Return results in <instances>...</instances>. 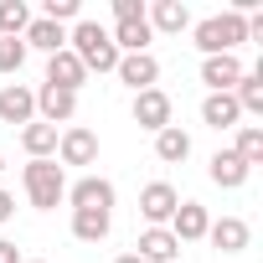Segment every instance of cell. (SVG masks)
<instances>
[{"instance_id":"obj_1","label":"cell","mask_w":263,"mask_h":263,"mask_svg":"<svg viewBox=\"0 0 263 263\" xmlns=\"http://www.w3.org/2000/svg\"><path fill=\"white\" fill-rule=\"evenodd\" d=\"M67 52H72L88 72H114V67H119V47H114V36H108L98 21H78V26L67 31Z\"/></svg>"},{"instance_id":"obj_2","label":"cell","mask_w":263,"mask_h":263,"mask_svg":"<svg viewBox=\"0 0 263 263\" xmlns=\"http://www.w3.org/2000/svg\"><path fill=\"white\" fill-rule=\"evenodd\" d=\"M237 42H248V16L222 11V16L196 21V47H201L206 57H237Z\"/></svg>"},{"instance_id":"obj_3","label":"cell","mask_w":263,"mask_h":263,"mask_svg":"<svg viewBox=\"0 0 263 263\" xmlns=\"http://www.w3.org/2000/svg\"><path fill=\"white\" fill-rule=\"evenodd\" d=\"M21 186H26V196H31L36 212H52L67 196V171L57 160H31V165H21Z\"/></svg>"},{"instance_id":"obj_4","label":"cell","mask_w":263,"mask_h":263,"mask_svg":"<svg viewBox=\"0 0 263 263\" xmlns=\"http://www.w3.org/2000/svg\"><path fill=\"white\" fill-rule=\"evenodd\" d=\"M93 160H98V135L83 124H67L57 135V165L67 171V165H93Z\"/></svg>"},{"instance_id":"obj_5","label":"cell","mask_w":263,"mask_h":263,"mask_svg":"<svg viewBox=\"0 0 263 263\" xmlns=\"http://www.w3.org/2000/svg\"><path fill=\"white\" fill-rule=\"evenodd\" d=\"M67 201H72V212H114V181L83 176L67 186Z\"/></svg>"},{"instance_id":"obj_6","label":"cell","mask_w":263,"mask_h":263,"mask_svg":"<svg viewBox=\"0 0 263 263\" xmlns=\"http://www.w3.org/2000/svg\"><path fill=\"white\" fill-rule=\"evenodd\" d=\"M176 206H181V196H176L171 181H150V186L140 191V217H145L150 227H165V222L176 217Z\"/></svg>"},{"instance_id":"obj_7","label":"cell","mask_w":263,"mask_h":263,"mask_svg":"<svg viewBox=\"0 0 263 263\" xmlns=\"http://www.w3.org/2000/svg\"><path fill=\"white\" fill-rule=\"evenodd\" d=\"M135 124L150 129V135H160V129L171 124V93H165V88H145V93H135Z\"/></svg>"},{"instance_id":"obj_8","label":"cell","mask_w":263,"mask_h":263,"mask_svg":"<svg viewBox=\"0 0 263 263\" xmlns=\"http://www.w3.org/2000/svg\"><path fill=\"white\" fill-rule=\"evenodd\" d=\"M36 119V93L26 88V83H6L0 88V124H31Z\"/></svg>"},{"instance_id":"obj_9","label":"cell","mask_w":263,"mask_h":263,"mask_svg":"<svg viewBox=\"0 0 263 263\" xmlns=\"http://www.w3.org/2000/svg\"><path fill=\"white\" fill-rule=\"evenodd\" d=\"M36 114H42V124H72V114H78V93H62V88H52V83H42L36 88Z\"/></svg>"},{"instance_id":"obj_10","label":"cell","mask_w":263,"mask_h":263,"mask_svg":"<svg viewBox=\"0 0 263 263\" xmlns=\"http://www.w3.org/2000/svg\"><path fill=\"white\" fill-rule=\"evenodd\" d=\"M165 227H171V237H176V242H201V237H206V227H212V217H206V206H201V201H181V206H176V217H171Z\"/></svg>"},{"instance_id":"obj_11","label":"cell","mask_w":263,"mask_h":263,"mask_svg":"<svg viewBox=\"0 0 263 263\" xmlns=\"http://www.w3.org/2000/svg\"><path fill=\"white\" fill-rule=\"evenodd\" d=\"M47 83H52V88H62V93H78V88L88 83V67L62 47V52H52V57H47Z\"/></svg>"},{"instance_id":"obj_12","label":"cell","mask_w":263,"mask_h":263,"mask_svg":"<svg viewBox=\"0 0 263 263\" xmlns=\"http://www.w3.org/2000/svg\"><path fill=\"white\" fill-rule=\"evenodd\" d=\"M119 83H129L135 93H145V88H155L160 83V62L150 57V52H135V57H119Z\"/></svg>"},{"instance_id":"obj_13","label":"cell","mask_w":263,"mask_h":263,"mask_svg":"<svg viewBox=\"0 0 263 263\" xmlns=\"http://www.w3.org/2000/svg\"><path fill=\"white\" fill-rule=\"evenodd\" d=\"M150 31H165V36H181L191 26V11H186V0H155V6L145 11Z\"/></svg>"},{"instance_id":"obj_14","label":"cell","mask_w":263,"mask_h":263,"mask_svg":"<svg viewBox=\"0 0 263 263\" xmlns=\"http://www.w3.org/2000/svg\"><path fill=\"white\" fill-rule=\"evenodd\" d=\"M237 119H242V108H237L232 93H206V98H201V124H206V129L222 135V129H237Z\"/></svg>"},{"instance_id":"obj_15","label":"cell","mask_w":263,"mask_h":263,"mask_svg":"<svg viewBox=\"0 0 263 263\" xmlns=\"http://www.w3.org/2000/svg\"><path fill=\"white\" fill-rule=\"evenodd\" d=\"M135 253H140L145 263H176L181 242L171 237V227H145V232H140V242H135Z\"/></svg>"},{"instance_id":"obj_16","label":"cell","mask_w":263,"mask_h":263,"mask_svg":"<svg viewBox=\"0 0 263 263\" xmlns=\"http://www.w3.org/2000/svg\"><path fill=\"white\" fill-rule=\"evenodd\" d=\"M206 237H212V248H217V253H242V248L253 242V232H248V222H242V217H222V222H212V227H206Z\"/></svg>"},{"instance_id":"obj_17","label":"cell","mask_w":263,"mask_h":263,"mask_svg":"<svg viewBox=\"0 0 263 263\" xmlns=\"http://www.w3.org/2000/svg\"><path fill=\"white\" fill-rule=\"evenodd\" d=\"M21 42H26V52L36 47V52H47V57H52V52H62V47H67V31H62L57 21H47V16H31V26H26V36H21Z\"/></svg>"},{"instance_id":"obj_18","label":"cell","mask_w":263,"mask_h":263,"mask_svg":"<svg viewBox=\"0 0 263 263\" xmlns=\"http://www.w3.org/2000/svg\"><path fill=\"white\" fill-rule=\"evenodd\" d=\"M237 78H242V62H237V57H206V62H201V83H206L212 93H232Z\"/></svg>"},{"instance_id":"obj_19","label":"cell","mask_w":263,"mask_h":263,"mask_svg":"<svg viewBox=\"0 0 263 263\" xmlns=\"http://www.w3.org/2000/svg\"><path fill=\"white\" fill-rule=\"evenodd\" d=\"M57 135H62V129H52V124L31 119V124L21 129V150H26L31 160H52V155H57Z\"/></svg>"},{"instance_id":"obj_20","label":"cell","mask_w":263,"mask_h":263,"mask_svg":"<svg viewBox=\"0 0 263 263\" xmlns=\"http://www.w3.org/2000/svg\"><path fill=\"white\" fill-rule=\"evenodd\" d=\"M248 176H253V171H248V165H242L232 150H217V155H212V181H217L222 191H237V186H248Z\"/></svg>"},{"instance_id":"obj_21","label":"cell","mask_w":263,"mask_h":263,"mask_svg":"<svg viewBox=\"0 0 263 263\" xmlns=\"http://www.w3.org/2000/svg\"><path fill=\"white\" fill-rule=\"evenodd\" d=\"M155 155H160L165 165H181V160L191 155V135H186L181 124H165L160 135H155Z\"/></svg>"},{"instance_id":"obj_22","label":"cell","mask_w":263,"mask_h":263,"mask_svg":"<svg viewBox=\"0 0 263 263\" xmlns=\"http://www.w3.org/2000/svg\"><path fill=\"white\" fill-rule=\"evenodd\" d=\"M232 98H237V108H242V114H258V119H263V62H258L253 72H242V78H237Z\"/></svg>"},{"instance_id":"obj_23","label":"cell","mask_w":263,"mask_h":263,"mask_svg":"<svg viewBox=\"0 0 263 263\" xmlns=\"http://www.w3.org/2000/svg\"><path fill=\"white\" fill-rule=\"evenodd\" d=\"M114 227V212H72V237L78 242H103Z\"/></svg>"},{"instance_id":"obj_24","label":"cell","mask_w":263,"mask_h":263,"mask_svg":"<svg viewBox=\"0 0 263 263\" xmlns=\"http://www.w3.org/2000/svg\"><path fill=\"white\" fill-rule=\"evenodd\" d=\"M232 155L253 171V165H263V129L258 124H237V145H232Z\"/></svg>"},{"instance_id":"obj_25","label":"cell","mask_w":263,"mask_h":263,"mask_svg":"<svg viewBox=\"0 0 263 263\" xmlns=\"http://www.w3.org/2000/svg\"><path fill=\"white\" fill-rule=\"evenodd\" d=\"M26 26H31L26 0H0V36H26Z\"/></svg>"},{"instance_id":"obj_26","label":"cell","mask_w":263,"mask_h":263,"mask_svg":"<svg viewBox=\"0 0 263 263\" xmlns=\"http://www.w3.org/2000/svg\"><path fill=\"white\" fill-rule=\"evenodd\" d=\"M21 67H26V42L21 36H0V72L16 78Z\"/></svg>"},{"instance_id":"obj_27","label":"cell","mask_w":263,"mask_h":263,"mask_svg":"<svg viewBox=\"0 0 263 263\" xmlns=\"http://www.w3.org/2000/svg\"><path fill=\"white\" fill-rule=\"evenodd\" d=\"M78 11H83V6H78V0H47V11H42V16L62 26V21H78Z\"/></svg>"},{"instance_id":"obj_28","label":"cell","mask_w":263,"mask_h":263,"mask_svg":"<svg viewBox=\"0 0 263 263\" xmlns=\"http://www.w3.org/2000/svg\"><path fill=\"white\" fill-rule=\"evenodd\" d=\"M114 21H145V0H114Z\"/></svg>"},{"instance_id":"obj_29","label":"cell","mask_w":263,"mask_h":263,"mask_svg":"<svg viewBox=\"0 0 263 263\" xmlns=\"http://www.w3.org/2000/svg\"><path fill=\"white\" fill-rule=\"evenodd\" d=\"M11 217H16V196H11V191H6V186H0V227H6V222H11Z\"/></svg>"},{"instance_id":"obj_30","label":"cell","mask_w":263,"mask_h":263,"mask_svg":"<svg viewBox=\"0 0 263 263\" xmlns=\"http://www.w3.org/2000/svg\"><path fill=\"white\" fill-rule=\"evenodd\" d=\"M0 263H21V253H16V242H6V237H0Z\"/></svg>"},{"instance_id":"obj_31","label":"cell","mask_w":263,"mask_h":263,"mask_svg":"<svg viewBox=\"0 0 263 263\" xmlns=\"http://www.w3.org/2000/svg\"><path fill=\"white\" fill-rule=\"evenodd\" d=\"M114 263H145V258H140V253H119Z\"/></svg>"},{"instance_id":"obj_32","label":"cell","mask_w":263,"mask_h":263,"mask_svg":"<svg viewBox=\"0 0 263 263\" xmlns=\"http://www.w3.org/2000/svg\"><path fill=\"white\" fill-rule=\"evenodd\" d=\"M21 263H42V258H21Z\"/></svg>"},{"instance_id":"obj_33","label":"cell","mask_w":263,"mask_h":263,"mask_svg":"<svg viewBox=\"0 0 263 263\" xmlns=\"http://www.w3.org/2000/svg\"><path fill=\"white\" fill-rule=\"evenodd\" d=\"M0 171H6V155H0Z\"/></svg>"}]
</instances>
